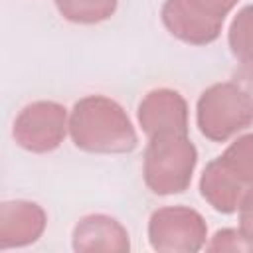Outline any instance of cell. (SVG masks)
I'll return each instance as SVG.
<instances>
[{
    "label": "cell",
    "instance_id": "obj_1",
    "mask_svg": "<svg viewBox=\"0 0 253 253\" xmlns=\"http://www.w3.org/2000/svg\"><path fill=\"white\" fill-rule=\"evenodd\" d=\"M69 134L77 148L93 154H125L138 144L126 111L105 95H87L73 105Z\"/></svg>",
    "mask_w": 253,
    "mask_h": 253
},
{
    "label": "cell",
    "instance_id": "obj_2",
    "mask_svg": "<svg viewBox=\"0 0 253 253\" xmlns=\"http://www.w3.org/2000/svg\"><path fill=\"white\" fill-rule=\"evenodd\" d=\"M253 188V132L237 136L221 156L208 162L200 178L202 198L219 213L239 210Z\"/></svg>",
    "mask_w": 253,
    "mask_h": 253
},
{
    "label": "cell",
    "instance_id": "obj_3",
    "mask_svg": "<svg viewBox=\"0 0 253 253\" xmlns=\"http://www.w3.org/2000/svg\"><path fill=\"white\" fill-rule=\"evenodd\" d=\"M196 164L198 150L188 134L152 136L144 148V184L156 196L182 194L190 188Z\"/></svg>",
    "mask_w": 253,
    "mask_h": 253
},
{
    "label": "cell",
    "instance_id": "obj_4",
    "mask_svg": "<svg viewBox=\"0 0 253 253\" xmlns=\"http://www.w3.org/2000/svg\"><path fill=\"white\" fill-rule=\"evenodd\" d=\"M200 132L213 142H225L253 123V101L235 83H213L202 91L196 105Z\"/></svg>",
    "mask_w": 253,
    "mask_h": 253
},
{
    "label": "cell",
    "instance_id": "obj_5",
    "mask_svg": "<svg viewBox=\"0 0 253 253\" xmlns=\"http://www.w3.org/2000/svg\"><path fill=\"white\" fill-rule=\"evenodd\" d=\"M208 225L200 211L188 206H166L148 219V241L160 253H196L206 245Z\"/></svg>",
    "mask_w": 253,
    "mask_h": 253
},
{
    "label": "cell",
    "instance_id": "obj_6",
    "mask_svg": "<svg viewBox=\"0 0 253 253\" xmlns=\"http://www.w3.org/2000/svg\"><path fill=\"white\" fill-rule=\"evenodd\" d=\"M67 109L55 101H34L26 105L12 126L18 146L34 154L55 150L67 132Z\"/></svg>",
    "mask_w": 253,
    "mask_h": 253
},
{
    "label": "cell",
    "instance_id": "obj_7",
    "mask_svg": "<svg viewBox=\"0 0 253 253\" xmlns=\"http://www.w3.org/2000/svg\"><path fill=\"white\" fill-rule=\"evenodd\" d=\"M138 125L146 138L158 134H188V103L168 87L148 91L138 103Z\"/></svg>",
    "mask_w": 253,
    "mask_h": 253
},
{
    "label": "cell",
    "instance_id": "obj_8",
    "mask_svg": "<svg viewBox=\"0 0 253 253\" xmlns=\"http://www.w3.org/2000/svg\"><path fill=\"white\" fill-rule=\"evenodd\" d=\"M47 225L43 208L28 200H10L0 206V249L36 243Z\"/></svg>",
    "mask_w": 253,
    "mask_h": 253
},
{
    "label": "cell",
    "instance_id": "obj_9",
    "mask_svg": "<svg viewBox=\"0 0 253 253\" xmlns=\"http://www.w3.org/2000/svg\"><path fill=\"white\" fill-rule=\"evenodd\" d=\"M164 28L184 43L208 45L219 38L223 20L196 12L186 0H166L160 10Z\"/></svg>",
    "mask_w": 253,
    "mask_h": 253
},
{
    "label": "cell",
    "instance_id": "obj_10",
    "mask_svg": "<svg viewBox=\"0 0 253 253\" xmlns=\"http://www.w3.org/2000/svg\"><path fill=\"white\" fill-rule=\"evenodd\" d=\"M75 251H115L125 253L130 249L128 231L125 225L105 213H89L77 221L71 235Z\"/></svg>",
    "mask_w": 253,
    "mask_h": 253
},
{
    "label": "cell",
    "instance_id": "obj_11",
    "mask_svg": "<svg viewBox=\"0 0 253 253\" xmlns=\"http://www.w3.org/2000/svg\"><path fill=\"white\" fill-rule=\"evenodd\" d=\"M57 12L73 24H101L109 20L115 10L119 0H53Z\"/></svg>",
    "mask_w": 253,
    "mask_h": 253
},
{
    "label": "cell",
    "instance_id": "obj_12",
    "mask_svg": "<svg viewBox=\"0 0 253 253\" xmlns=\"http://www.w3.org/2000/svg\"><path fill=\"white\" fill-rule=\"evenodd\" d=\"M227 43L239 61L253 55V4L243 6L231 20Z\"/></svg>",
    "mask_w": 253,
    "mask_h": 253
},
{
    "label": "cell",
    "instance_id": "obj_13",
    "mask_svg": "<svg viewBox=\"0 0 253 253\" xmlns=\"http://www.w3.org/2000/svg\"><path fill=\"white\" fill-rule=\"evenodd\" d=\"M208 251H253V241L241 231L233 227H225L215 231L211 241L206 245Z\"/></svg>",
    "mask_w": 253,
    "mask_h": 253
},
{
    "label": "cell",
    "instance_id": "obj_14",
    "mask_svg": "<svg viewBox=\"0 0 253 253\" xmlns=\"http://www.w3.org/2000/svg\"><path fill=\"white\" fill-rule=\"evenodd\" d=\"M196 12L208 16V18H215V20H225V16L233 10V6L239 0H186Z\"/></svg>",
    "mask_w": 253,
    "mask_h": 253
},
{
    "label": "cell",
    "instance_id": "obj_15",
    "mask_svg": "<svg viewBox=\"0 0 253 253\" xmlns=\"http://www.w3.org/2000/svg\"><path fill=\"white\" fill-rule=\"evenodd\" d=\"M239 229L253 241V188L243 196L239 204Z\"/></svg>",
    "mask_w": 253,
    "mask_h": 253
},
{
    "label": "cell",
    "instance_id": "obj_16",
    "mask_svg": "<svg viewBox=\"0 0 253 253\" xmlns=\"http://www.w3.org/2000/svg\"><path fill=\"white\" fill-rule=\"evenodd\" d=\"M233 81L251 97L253 101V55L247 59H241L235 73H233Z\"/></svg>",
    "mask_w": 253,
    "mask_h": 253
}]
</instances>
